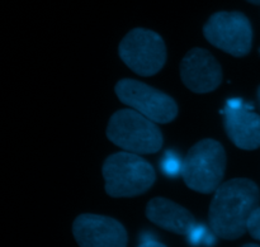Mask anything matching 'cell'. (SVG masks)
<instances>
[{"instance_id":"6","label":"cell","mask_w":260,"mask_h":247,"mask_svg":"<svg viewBox=\"0 0 260 247\" xmlns=\"http://www.w3.org/2000/svg\"><path fill=\"white\" fill-rule=\"evenodd\" d=\"M203 34L212 46L235 57L246 56L251 50L253 28L241 12H217L203 27Z\"/></svg>"},{"instance_id":"7","label":"cell","mask_w":260,"mask_h":247,"mask_svg":"<svg viewBox=\"0 0 260 247\" xmlns=\"http://www.w3.org/2000/svg\"><path fill=\"white\" fill-rule=\"evenodd\" d=\"M114 91L122 103L155 123H169L178 116V105L172 96L139 80L122 79Z\"/></svg>"},{"instance_id":"18","label":"cell","mask_w":260,"mask_h":247,"mask_svg":"<svg viewBox=\"0 0 260 247\" xmlns=\"http://www.w3.org/2000/svg\"><path fill=\"white\" fill-rule=\"evenodd\" d=\"M246 2L251 3V4H256V5L260 4V0H246Z\"/></svg>"},{"instance_id":"15","label":"cell","mask_w":260,"mask_h":247,"mask_svg":"<svg viewBox=\"0 0 260 247\" xmlns=\"http://www.w3.org/2000/svg\"><path fill=\"white\" fill-rule=\"evenodd\" d=\"M137 247H167L164 243L159 242L156 238L154 237V235L151 233H144L141 235V242Z\"/></svg>"},{"instance_id":"9","label":"cell","mask_w":260,"mask_h":247,"mask_svg":"<svg viewBox=\"0 0 260 247\" xmlns=\"http://www.w3.org/2000/svg\"><path fill=\"white\" fill-rule=\"evenodd\" d=\"M73 233L80 247H126L127 232L118 221L99 215H81Z\"/></svg>"},{"instance_id":"3","label":"cell","mask_w":260,"mask_h":247,"mask_svg":"<svg viewBox=\"0 0 260 247\" xmlns=\"http://www.w3.org/2000/svg\"><path fill=\"white\" fill-rule=\"evenodd\" d=\"M107 137L124 151L137 155L159 152L164 142L155 122L134 109H121L111 117Z\"/></svg>"},{"instance_id":"17","label":"cell","mask_w":260,"mask_h":247,"mask_svg":"<svg viewBox=\"0 0 260 247\" xmlns=\"http://www.w3.org/2000/svg\"><path fill=\"white\" fill-rule=\"evenodd\" d=\"M241 247H260L259 245H255V243H246V245L241 246Z\"/></svg>"},{"instance_id":"11","label":"cell","mask_w":260,"mask_h":247,"mask_svg":"<svg viewBox=\"0 0 260 247\" xmlns=\"http://www.w3.org/2000/svg\"><path fill=\"white\" fill-rule=\"evenodd\" d=\"M146 217L159 227L177 235L187 236L197 223L189 210L165 198H154L147 203Z\"/></svg>"},{"instance_id":"5","label":"cell","mask_w":260,"mask_h":247,"mask_svg":"<svg viewBox=\"0 0 260 247\" xmlns=\"http://www.w3.org/2000/svg\"><path fill=\"white\" fill-rule=\"evenodd\" d=\"M121 60L140 76H152L167 62V47L161 36L146 28L129 30L118 47Z\"/></svg>"},{"instance_id":"4","label":"cell","mask_w":260,"mask_h":247,"mask_svg":"<svg viewBox=\"0 0 260 247\" xmlns=\"http://www.w3.org/2000/svg\"><path fill=\"white\" fill-rule=\"evenodd\" d=\"M226 170L222 145L212 138L197 142L183 159L182 177L189 189L211 194L221 185Z\"/></svg>"},{"instance_id":"10","label":"cell","mask_w":260,"mask_h":247,"mask_svg":"<svg viewBox=\"0 0 260 247\" xmlns=\"http://www.w3.org/2000/svg\"><path fill=\"white\" fill-rule=\"evenodd\" d=\"M180 78L193 93H211L222 81V68L210 51L193 48L180 62Z\"/></svg>"},{"instance_id":"2","label":"cell","mask_w":260,"mask_h":247,"mask_svg":"<svg viewBox=\"0 0 260 247\" xmlns=\"http://www.w3.org/2000/svg\"><path fill=\"white\" fill-rule=\"evenodd\" d=\"M107 194L113 198H131L146 193L156 180L150 162L132 152H116L103 164Z\"/></svg>"},{"instance_id":"12","label":"cell","mask_w":260,"mask_h":247,"mask_svg":"<svg viewBox=\"0 0 260 247\" xmlns=\"http://www.w3.org/2000/svg\"><path fill=\"white\" fill-rule=\"evenodd\" d=\"M216 233L213 231H210L205 225L196 223L187 235L188 242L194 247L206 246L212 247L216 243Z\"/></svg>"},{"instance_id":"14","label":"cell","mask_w":260,"mask_h":247,"mask_svg":"<svg viewBox=\"0 0 260 247\" xmlns=\"http://www.w3.org/2000/svg\"><path fill=\"white\" fill-rule=\"evenodd\" d=\"M246 228H248V232L250 233L251 237L260 241V207L255 208L250 215Z\"/></svg>"},{"instance_id":"16","label":"cell","mask_w":260,"mask_h":247,"mask_svg":"<svg viewBox=\"0 0 260 247\" xmlns=\"http://www.w3.org/2000/svg\"><path fill=\"white\" fill-rule=\"evenodd\" d=\"M256 100H258L259 108H260V85L258 86V90H256Z\"/></svg>"},{"instance_id":"8","label":"cell","mask_w":260,"mask_h":247,"mask_svg":"<svg viewBox=\"0 0 260 247\" xmlns=\"http://www.w3.org/2000/svg\"><path fill=\"white\" fill-rule=\"evenodd\" d=\"M243 99H229L223 108V127L236 147L246 151L260 147V116Z\"/></svg>"},{"instance_id":"1","label":"cell","mask_w":260,"mask_h":247,"mask_svg":"<svg viewBox=\"0 0 260 247\" xmlns=\"http://www.w3.org/2000/svg\"><path fill=\"white\" fill-rule=\"evenodd\" d=\"M260 190L250 179H231L223 183L212 198L208 212L211 228L225 240H236L248 231L251 213L259 207Z\"/></svg>"},{"instance_id":"13","label":"cell","mask_w":260,"mask_h":247,"mask_svg":"<svg viewBox=\"0 0 260 247\" xmlns=\"http://www.w3.org/2000/svg\"><path fill=\"white\" fill-rule=\"evenodd\" d=\"M161 171L164 172L165 177L168 178H177L182 175L183 171V160L180 159L179 155L177 152L167 151L161 159Z\"/></svg>"}]
</instances>
